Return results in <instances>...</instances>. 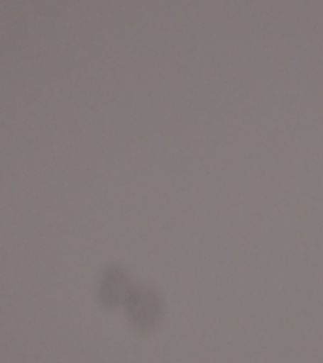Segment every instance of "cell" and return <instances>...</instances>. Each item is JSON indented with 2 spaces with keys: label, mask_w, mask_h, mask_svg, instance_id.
I'll list each match as a JSON object with an SVG mask.
<instances>
[{
  "label": "cell",
  "mask_w": 323,
  "mask_h": 363,
  "mask_svg": "<svg viewBox=\"0 0 323 363\" xmlns=\"http://www.w3.org/2000/svg\"><path fill=\"white\" fill-rule=\"evenodd\" d=\"M125 306L131 325L142 333L153 330L162 320L163 304L149 288H134Z\"/></svg>",
  "instance_id": "cell-1"
},
{
  "label": "cell",
  "mask_w": 323,
  "mask_h": 363,
  "mask_svg": "<svg viewBox=\"0 0 323 363\" xmlns=\"http://www.w3.org/2000/svg\"><path fill=\"white\" fill-rule=\"evenodd\" d=\"M133 289L131 279L124 269L111 267L102 272L97 286V296L102 306L115 308L126 304Z\"/></svg>",
  "instance_id": "cell-2"
}]
</instances>
